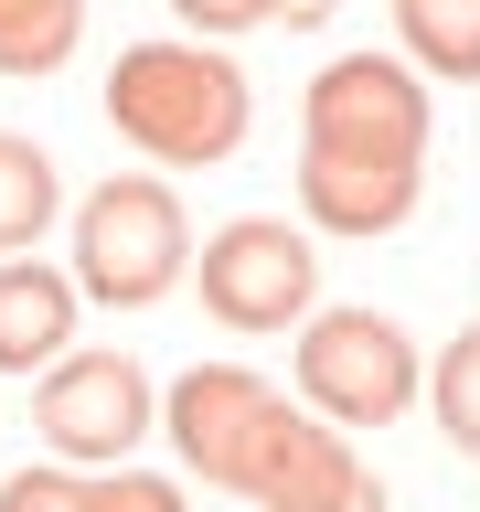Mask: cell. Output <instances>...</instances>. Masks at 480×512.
I'll use <instances>...</instances> for the list:
<instances>
[{
    "instance_id": "obj_15",
    "label": "cell",
    "mask_w": 480,
    "mask_h": 512,
    "mask_svg": "<svg viewBox=\"0 0 480 512\" xmlns=\"http://www.w3.org/2000/svg\"><path fill=\"white\" fill-rule=\"evenodd\" d=\"M0 512H86V480H64V470H11V480H0Z\"/></svg>"
},
{
    "instance_id": "obj_7",
    "label": "cell",
    "mask_w": 480,
    "mask_h": 512,
    "mask_svg": "<svg viewBox=\"0 0 480 512\" xmlns=\"http://www.w3.org/2000/svg\"><path fill=\"white\" fill-rule=\"evenodd\" d=\"M235 491L256 512H331L363 491V459L342 448V427H310L299 406H267L246 427V459H235Z\"/></svg>"
},
{
    "instance_id": "obj_5",
    "label": "cell",
    "mask_w": 480,
    "mask_h": 512,
    "mask_svg": "<svg viewBox=\"0 0 480 512\" xmlns=\"http://www.w3.org/2000/svg\"><path fill=\"white\" fill-rule=\"evenodd\" d=\"M32 427H43V448L54 459H75V470H118L128 448L150 438V374L128 363V352H64L54 374H43V395H32Z\"/></svg>"
},
{
    "instance_id": "obj_8",
    "label": "cell",
    "mask_w": 480,
    "mask_h": 512,
    "mask_svg": "<svg viewBox=\"0 0 480 512\" xmlns=\"http://www.w3.org/2000/svg\"><path fill=\"white\" fill-rule=\"evenodd\" d=\"M278 406V384L246 374V363H192L182 384H171V406H160V427H171V448H182V470H203L214 491H235V459H246V427Z\"/></svg>"
},
{
    "instance_id": "obj_4",
    "label": "cell",
    "mask_w": 480,
    "mask_h": 512,
    "mask_svg": "<svg viewBox=\"0 0 480 512\" xmlns=\"http://www.w3.org/2000/svg\"><path fill=\"white\" fill-rule=\"evenodd\" d=\"M299 395L331 427H384L416 395V342L384 310H320L310 342H299Z\"/></svg>"
},
{
    "instance_id": "obj_6",
    "label": "cell",
    "mask_w": 480,
    "mask_h": 512,
    "mask_svg": "<svg viewBox=\"0 0 480 512\" xmlns=\"http://www.w3.org/2000/svg\"><path fill=\"white\" fill-rule=\"evenodd\" d=\"M310 288H320V256L278 214H246V224H224V235H203V310L224 331H288V320L310 310Z\"/></svg>"
},
{
    "instance_id": "obj_2",
    "label": "cell",
    "mask_w": 480,
    "mask_h": 512,
    "mask_svg": "<svg viewBox=\"0 0 480 512\" xmlns=\"http://www.w3.org/2000/svg\"><path fill=\"white\" fill-rule=\"evenodd\" d=\"M107 118L128 150L203 171V160H235V139H246V75L203 43H128L107 75Z\"/></svg>"
},
{
    "instance_id": "obj_14",
    "label": "cell",
    "mask_w": 480,
    "mask_h": 512,
    "mask_svg": "<svg viewBox=\"0 0 480 512\" xmlns=\"http://www.w3.org/2000/svg\"><path fill=\"white\" fill-rule=\"evenodd\" d=\"M86 512H182V491L150 470H107V480H86Z\"/></svg>"
},
{
    "instance_id": "obj_18",
    "label": "cell",
    "mask_w": 480,
    "mask_h": 512,
    "mask_svg": "<svg viewBox=\"0 0 480 512\" xmlns=\"http://www.w3.org/2000/svg\"><path fill=\"white\" fill-rule=\"evenodd\" d=\"M331 512H384V480H363V491H352V502H331Z\"/></svg>"
},
{
    "instance_id": "obj_17",
    "label": "cell",
    "mask_w": 480,
    "mask_h": 512,
    "mask_svg": "<svg viewBox=\"0 0 480 512\" xmlns=\"http://www.w3.org/2000/svg\"><path fill=\"white\" fill-rule=\"evenodd\" d=\"M267 22H299V32H310V22H331V0H278Z\"/></svg>"
},
{
    "instance_id": "obj_10",
    "label": "cell",
    "mask_w": 480,
    "mask_h": 512,
    "mask_svg": "<svg viewBox=\"0 0 480 512\" xmlns=\"http://www.w3.org/2000/svg\"><path fill=\"white\" fill-rule=\"evenodd\" d=\"M75 32H86V0H0V75L11 86L54 75L75 54Z\"/></svg>"
},
{
    "instance_id": "obj_3",
    "label": "cell",
    "mask_w": 480,
    "mask_h": 512,
    "mask_svg": "<svg viewBox=\"0 0 480 512\" xmlns=\"http://www.w3.org/2000/svg\"><path fill=\"white\" fill-rule=\"evenodd\" d=\"M182 267H192V224H182V192L171 182L118 171L107 192H86V214H75V299L150 310Z\"/></svg>"
},
{
    "instance_id": "obj_1",
    "label": "cell",
    "mask_w": 480,
    "mask_h": 512,
    "mask_svg": "<svg viewBox=\"0 0 480 512\" xmlns=\"http://www.w3.org/2000/svg\"><path fill=\"white\" fill-rule=\"evenodd\" d=\"M427 160V86L395 54H342L320 64L310 118H299V203L320 235H384L416 203Z\"/></svg>"
},
{
    "instance_id": "obj_9",
    "label": "cell",
    "mask_w": 480,
    "mask_h": 512,
    "mask_svg": "<svg viewBox=\"0 0 480 512\" xmlns=\"http://www.w3.org/2000/svg\"><path fill=\"white\" fill-rule=\"evenodd\" d=\"M64 342H75V278L43 256H0V374L64 363Z\"/></svg>"
},
{
    "instance_id": "obj_12",
    "label": "cell",
    "mask_w": 480,
    "mask_h": 512,
    "mask_svg": "<svg viewBox=\"0 0 480 512\" xmlns=\"http://www.w3.org/2000/svg\"><path fill=\"white\" fill-rule=\"evenodd\" d=\"M43 224H54V160L0 128V256H22Z\"/></svg>"
},
{
    "instance_id": "obj_13",
    "label": "cell",
    "mask_w": 480,
    "mask_h": 512,
    "mask_svg": "<svg viewBox=\"0 0 480 512\" xmlns=\"http://www.w3.org/2000/svg\"><path fill=\"white\" fill-rule=\"evenodd\" d=\"M427 395H438L448 448H459V459H480V331H459V342L438 352V384H427Z\"/></svg>"
},
{
    "instance_id": "obj_11",
    "label": "cell",
    "mask_w": 480,
    "mask_h": 512,
    "mask_svg": "<svg viewBox=\"0 0 480 512\" xmlns=\"http://www.w3.org/2000/svg\"><path fill=\"white\" fill-rule=\"evenodd\" d=\"M395 22H406V43H416L427 75L480 86V0H395Z\"/></svg>"
},
{
    "instance_id": "obj_16",
    "label": "cell",
    "mask_w": 480,
    "mask_h": 512,
    "mask_svg": "<svg viewBox=\"0 0 480 512\" xmlns=\"http://www.w3.org/2000/svg\"><path fill=\"white\" fill-rule=\"evenodd\" d=\"M171 11H182L192 32H246V22H267L278 0H171Z\"/></svg>"
}]
</instances>
